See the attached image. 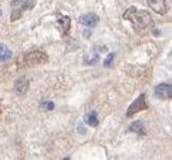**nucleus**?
<instances>
[{
	"label": "nucleus",
	"instance_id": "obj_6",
	"mask_svg": "<svg viewBox=\"0 0 172 160\" xmlns=\"http://www.w3.org/2000/svg\"><path fill=\"white\" fill-rule=\"evenodd\" d=\"M147 3L149 8L156 11L157 14H166L167 11V5H166V0H147Z\"/></svg>",
	"mask_w": 172,
	"mask_h": 160
},
{
	"label": "nucleus",
	"instance_id": "obj_4",
	"mask_svg": "<svg viewBox=\"0 0 172 160\" xmlns=\"http://www.w3.org/2000/svg\"><path fill=\"white\" fill-rule=\"evenodd\" d=\"M148 107V105H147V100H145V95H139L138 98H136L133 102H132V105L128 107L127 110V116L130 117V116H133L143 110H147Z\"/></svg>",
	"mask_w": 172,
	"mask_h": 160
},
{
	"label": "nucleus",
	"instance_id": "obj_15",
	"mask_svg": "<svg viewBox=\"0 0 172 160\" xmlns=\"http://www.w3.org/2000/svg\"><path fill=\"white\" fill-rule=\"evenodd\" d=\"M0 115H2V106H0Z\"/></svg>",
	"mask_w": 172,
	"mask_h": 160
},
{
	"label": "nucleus",
	"instance_id": "obj_7",
	"mask_svg": "<svg viewBox=\"0 0 172 160\" xmlns=\"http://www.w3.org/2000/svg\"><path fill=\"white\" fill-rule=\"evenodd\" d=\"M29 87V81L27 79V77H19L17 81L14 82V91L17 95H24L25 92L28 91Z\"/></svg>",
	"mask_w": 172,
	"mask_h": 160
},
{
	"label": "nucleus",
	"instance_id": "obj_14",
	"mask_svg": "<svg viewBox=\"0 0 172 160\" xmlns=\"http://www.w3.org/2000/svg\"><path fill=\"white\" fill-rule=\"evenodd\" d=\"M113 58H114V53H109V56L107 57V59L104 61V66H110Z\"/></svg>",
	"mask_w": 172,
	"mask_h": 160
},
{
	"label": "nucleus",
	"instance_id": "obj_11",
	"mask_svg": "<svg viewBox=\"0 0 172 160\" xmlns=\"http://www.w3.org/2000/svg\"><path fill=\"white\" fill-rule=\"evenodd\" d=\"M13 56L11 50L5 46V44H0V62H6L10 59Z\"/></svg>",
	"mask_w": 172,
	"mask_h": 160
},
{
	"label": "nucleus",
	"instance_id": "obj_16",
	"mask_svg": "<svg viewBox=\"0 0 172 160\" xmlns=\"http://www.w3.org/2000/svg\"><path fill=\"white\" fill-rule=\"evenodd\" d=\"M0 15H2V10H0Z\"/></svg>",
	"mask_w": 172,
	"mask_h": 160
},
{
	"label": "nucleus",
	"instance_id": "obj_9",
	"mask_svg": "<svg viewBox=\"0 0 172 160\" xmlns=\"http://www.w3.org/2000/svg\"><path fill=\"white\" fill-rule=\"evenodd\" d=\"M58 26H60V29L62 32V34H67L69 30H70V26H71V19L69 17H61L58 19Z\"/></svg>",
	"mask_w": 172,
	"mask_h": 160
},
{
	"label": "nucleus",
	"instance_id": "obj_8",
	"mask_svg": "<svg viewBox=\"0 0 172 160\" xmlns=\"http://www.w3.org/2000/svg\"><path fill=\"white\" fill-rule=\"evenodd\" d=\"M78 22H80L81 24H84V25H86V26H90V28H92V26L98 25L99 17L96 14H94V13H87V14L81 15L80 19H78Z\"/></svg>",
	"mask_w": 172,
	"mask_h": 160
},
{
	"label": "nucleus",
	"instance_id": "obj_1",
	"mask_svg": "<svg viewBox=\"0 0 172 160\" xmlns=\"http://www.w3.org/2000/svg\"><path fill=\"white\" fill-rule=\"evenodd\" d=\"M123 18L130 22L132 25L134 26V29L137 30H145L152 24V18L148 13L144 10H138L134 6H130L129 9H127L123 14Z\"/></svg>",
	"mask_w": 172,
	"mask_h": 160
},
{
	"label": "nucleus",
	"instance_id": "obj_2",
	"mask_svg": "<svg viewBox=\"0 0 172 160\" xmlns=\"http://www.w3.org/2000/svg\"><path fill=\"white\" fill-rule=\"evenodd\" d=\"M47 61H48V56L46 52L33 50V52H28L25 54H23L20 57V59L18 61V64H19V67H32V66L46 63Z\"/></svg>",
	"mask_w": 172,
	"mask_h": 160
},
{
	"label": "nucleus",
	"instance_id": "obj_13",
	"mask_svg": "<svg viewBox=\"0 0 172 160\" xmlns=\"http://www.w3.org/2000/svg\"><path fill=\"white\" fill-rule=\"evenodd\" d=\"M43 106H44V109H46L47 111H51V110H53V107H55L53 102H51V101H46V102L43 103Z\"/></svg>",
	"mask_w": 172,
	"mask_h": 160
},
{
	"label": "nucleus",
	"instance_id": "obj_3",
	"mask_svg": "<svg viewBox=\"0 0 172 160\" xmlns=\"http://www.w3.org/2000/svg\"><path fill=\"white\" fill-rule=\"evenodd\" d=\"M37 0H13L10 6H11V17L10 20L15 22L18 20L25 10H32L36 6Z\"/></svg>",
	"mask_w": 172,
	"mask_h": 160
},
{
	"label": "nucleus",
	"instance_id": "obj_5",
	"mask_svg": "<svg viewBox=\"0 0 172 160\" xmlns=\"http://www.w3.org/2000/svg\"><path fill=\"white\" fill-rule=\"evenodd\" d=\"M154 95L158 98H172V85L170 83H161L154 88Z\"/></svg>",
	"mask_w": 172,
	"mask_h": 160
},
{
	"label": "nucleus",
	"instance_id": "obj_10",
	"mask_svg": "<svg viewBox=\"0 0 172 160\" xmlns=\"http://www.w3.org/2000/svg\"><path fill=\"white\" fill-rule=\"evenodd\" d=\"M84 120H85V122H86L87 125H90V126H98V124H99L98 115H96L95 111H90V112H87V114L85 115Z\"/></svg>",
	"mask_w": 172,
	"mask_h": 160
},
{
	"label": "nucleus",
	"instance_id": "obj_12",
	"mask_svg": "<svg viewBox=\"0 0 172 160\" xmlns=\"http://www.w3.org/2000/svg\"><path fill=\"white\" fill-rule=\"evenodd\" d=\"M130 130H132V131H136V132H139V134H144L143 124H142L141 121H136L133 125L130 126Z\"/></svg>",
	"mask_w": 172,
	"mask_h": 160
}]
</instances>
